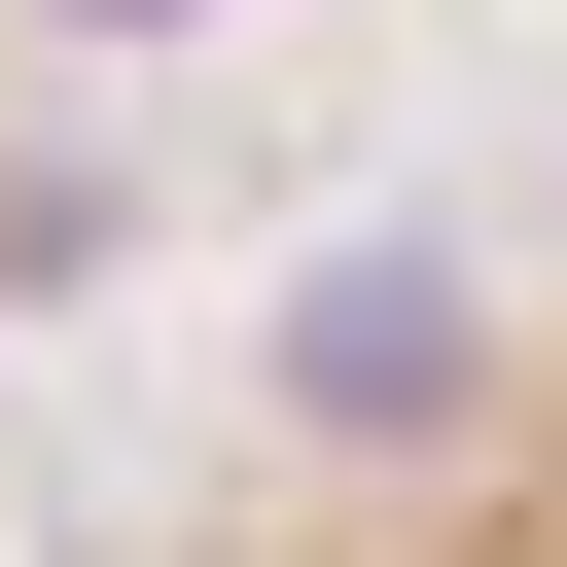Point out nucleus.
Wrapping results in <instances>:
<instances>
[{
  "label": "nucleus",
  "mask_w": 567,
  "mask_h": 567,
  "mask_svg": "<svg viewBox=\"0 0 567 567\" xmlns=\"http://www.w3.org/2000/svg\"><path fill=\"white\" fill-rule=\"evenodd\" d=\"M142 567H567V213L319 284V319L177 425Z\"/></svg>",
  "instance_id": "1"
}]
</instances>
